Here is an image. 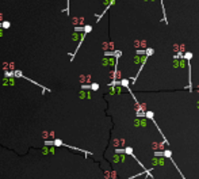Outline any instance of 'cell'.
Returning a JSON list of instances; mask_svg holds the SVG:
<instances>
[{
  "label": "cell",
  "mask_w": 199,
  "mask_h": 179,
  "mask_svg": "<svg viewBox=\"0 0 199 179\" xmlns=\"http://www.w3.org/2000/svg\"><path fill=\"white\" fill-rule=\"evenodd\" d=\"M173 49H175L176 53H178V52H183V50H184V45H175Z\"/></svg>",
  "instance_id": "obj_1"
},
{
  "label": "cell",
  "mask_w": 199,
  "mask_h": 179,
  "mask_svg": "<svg viewBox=\"0 0 199 179\" xmlns=\"http://www.w3.org/2000/svg\"><path fill=\"white\" fill-rule=\"evenodd\" d=\"M134 45H136V48H145V41H137Z\"/></svg>",
  "instance_id": "obj_2"
},
{
  "label": "cell",
  "mask_w": 199,
  "mask_h": 179,
  "mask_svg": "<svg viewBox=\"0 0 199 179\" xmlns=\"http://www.w3.org/2000/svg\"><path fill=\"white\" fill-rule=\"evenodd\" d=\"M153 164H164V159H156L153 160Z\"/></svg>",
  "instance_id": "obj_3"
},
{
  "label": "cell",
  "mask_w": 199,
  "mask_h": 179,
  "mask_svg": "<svg viewBox=\"0 0 199 179\" xmlns=\"http://www.w3.org/2000/svg\"><path fill=\"white\" fill-rule=\"evenodd\" d=\"M146 117H148V118H152V117H153V114H152V113H146Z\"/></svg>",
  "instance_id": "obj_4"
},
{
  "label": "cell",
  "mask_w": 199,
  "mask_h": 179,
  "mask_svg": "<svg viewBox=\"0 0 199 179\" xmlns=\"http://www.w3.org/2000/svg\"><path fill=\"white\" fill-rule=\"evenodd\" d=\"M92 90H98V84H92Z\"/></svg>",
  "instance_id": "obj_5"
},
{
  "label": "cell",
  "mask_w": 199,
  "mask_h": 179,
  "mask_svg": "<svg viewBox=\"0 0 199 179\" xmlns=\"http://www.w3.org/2000/svg\"><path fill=\"white\" fill-rule=\"evenodd\" d=\"M145 1H154V0H145Z\"/></svg>",
  "instance_id": "obj_6"
}]
</instances>
